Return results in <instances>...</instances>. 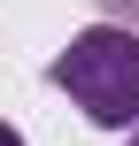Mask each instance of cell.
I'll use <instances>...</instances> for the list:
<instances>
[{
  "instance_id": "6da1fadb",
  "label": "cell",
  "mask_w": 139,
  "mask_h": 146,
  "mask_svg": "<svg viewBox=\"0 0 139 146\" xmlns=\"http://www.w3.org/2000/svg\"><path fill=\"white\" fill-rule=\"evenodd\" d=\"M54 85L101 123V131H132L139 123V31L124 23H93L54 54Z\"/></svg>"
},
{
  "instance_id": "7a4b0ae2",
  "label": "cell",
  "mask_w": 139,
  "mask_h": 146,
  "mask_svg": "<svg viewBox=\"0 0 139 146\" xmlns=\"http://www.w3.org/2000/svg\"><path fill=\"white\" fill-rule=\"evenodd\" d=\"M0 146H23V139H15V131H8V123H0Z\"/></svg>"
},
{
  "instance_id": "3957f363",
  "label": "cell",
  "mask_w": 139,
  "mask_h": 146,
  "mask_svg": "<svg viewBox=\"0 0 139 146\" xmlns=\"http://www.w3.org/2000/svg\"><path fill=\"white\" fill-rule=\"evenodd\" d=\"M132 146H139V139H132Z\"/></svg>"
}]
</instances>
